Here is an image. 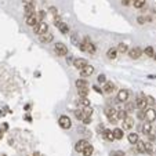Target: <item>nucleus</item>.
I'll return each mask as SVG.
<instances>
[{"label": "nucleus", "mask_w": 156, "mask_h": 156, "mask_svg": "<svg viewBox=\"0 0 156 156\" xmlns=\"http://www.w3.org/2000/svg\"><path fill=\"white\" fill-rule=\"evenodd\" d=\"M117 51H119V53H122V54L129 53V46H127L126 43H119V46H117Z\"/></svg>", "instance_id": "22"}, {"label": "nucleus", "mask_w": 156, "mask_h": 156, "mask_svg": "<svg viewBox=\"0 0 156 156\" xmlns=\"http://www.w3.org/2000/svg\"><path fill=\"white\" fill-rule=\"evenodd\" d=\"M117 53H119V51H117V48H113V47H112V48H109V50H108L106 57H108L109 60H115V58L117 57Z\"/></svg>", "instance_id": "20"}, {"label": "nucleus", "mask_w": 156, "mask_h": 156, "mask_svg": "<svg viewBox=\"0 0 156 156\" xmlns=\"http://www.w3.org/2000/svg\"><path fill=\"white\" fill-rule=\"evenodd\" d=\"M110 155L112 156H125V152H123V151H113Z\"/></svg>", "instance_id": "42"}, {"label": "nucleus", "mask_w": 156, "mask_h": 156, "mask_svg": "<svg viewBox=\"0 0 156 156\" xmlns=\"http://www.w3.org/2000/svg\"><path fill=\"white\" fill-rule=\"evenodd\" d=\"M39 18H40V22H43L44 21V18H46V11H39Z\"/></svg>", "instance_id": "43"}, {"label": "nucleus", "mask_w": 156, "mask_h": 156, "mask_svg": "<svg viewBox=\"0 0 156 156\" xmlns=\"http://www.w3.org/2000/svg\"><path fill=\"white\" fill-rule=\"evenodd\" d=\"M137 116H138V119H141V120H145V110L141 109L138 113H137Z\"/></svg>", "instance_id": "40"}, {"label": "nucleus", "mask_w": 156, "mask_h": 156, "mask_svg": "<svg viewBox=\"0 0 156 156\" xmlns=\"http://www.w3.org/2000/svg\"><path fill=\"white\" fill-rule=\"evenodd\" d=\"M93 152H94V148H93V145H88L83 152H82V155L83 156H91L93 155Z\"/></svg>", "instance_id": "27"}, {"label": "nucleus", "mask_w": 156, "mask_h": 156, "mask_svg": "<svg viewBox=\"0 0 156 156\" xmlns=\"http://www.w3.org/2000/svg\"><path fill=\"white\" fill-rule=\"evenodd\" d=\"M35 11H36V8H35V3H33V4H25V6H23V13H25V17L35 14Z\"/></svg>", "instance_id": "14"}, {"label": "nucleus", "mask_w": 156, "mask_h": 156, "mask_svg": "<svg viewBox=\"0 0 156 156\" xmlns=\"http://www.w3.org/2000/svg\"><path fill=\"white\" fill-rule=\"evenodd\" d=\"M79 104H80L83 108H84V106H90V100H87V97H80Z\"/></svg>", "instance_id": "30"}, {"label": "nucleus", "mask_w": 156, "mask_h": 156, "mask_svg": "<svg viewBox=\"0 0 156 156\" xmlns=\"http://www.w3.org/2000/svg\"><path fill=\"white\" fill-rule=\"evenodd\" d=\"M87 53H90V54H94V53H95V46H94L93 43H90V44L87 46Z\"/></svg>", "instance_id": "36"}, {"label": "nucleus", "mask_w": 156, "mask_h": 156, "mask_svg": "<svg viewBox=\"0 0 156 156\" xmlns=\"http://www.w3.org/2000/svg\"><path fill=\"white\" fill-rule=\"evenodd\" d=\"M135 105H137L138 109H147V106H148V100H147V97H145V95H140V97L135 100Z\"/></svg>", "instance_id": "4"}, {"label": "nucleus", "mask_w": 156, "mask_h": 156, "mask_svg": "<svg viewBox=\"0 0 156 156\" xmlns=\"http://www.w3.org/2000/svg\"><path fill=\"white\" fill-rule=\"evenodd\" d=\"M135 106H137V105H135L134 102H127L126 106H125V109H126V112H133Z\"/></svg>", "instance_id": "34"}, {"label": "nucleus", "mask_w": 156, "mask_h": 156, "mask_svg": "<svg viewBox=\"0 0 156 156\" xmlns=\"http://www.w3.org/2000/svg\"><path fill=\"white\" fill-rule=\"evenodd\" d=\"M117 119L119 120H125L126 117H127V112H126V109H119L117 110Z\"/></svg>", "instance_id": "26"}, {"label": "nucleus", "mask_w": 156, "mask_h": 156, "mask_svg": "<svg viewBox=\"0 0 156 156\" xmlns=\"http://www.w3.org/2000/svg\"><path fill=\"white\" fill-rule=\"evenodd\" d=\"M48 11H50V13H51L54 17L58 15V8H57V7H50V8H48Z\"/></svg>", "instance_id": "41"}, {"label": "nucleus", "mask_w": 156, "mask_h": 156, "mask_svg": "<svg viewBox=\"0 0 156 156\" xmlns=\"http://www.w3.org/2000/svg\"><path fill=\"white\" fill-rule=\"evenodd\" d=\"M57 28L60 29V32H61L62 35H68V33H69V32H70L69 26H68V23L62 22V21H61V22H60V23H58V25H57Z\"/></svg>", "instance_id": "16"}, {"label": "nucleus", "mask_w": 156, "mask_h": 156, "mask_svg": "<svg viewBox=\"0 0 156 156\" xmlns=\"http://www.w3.org/2000/svg\"><path fill=\"white\" fill-rule=\"evenodd\" d=\"M148 79H156V76H155V75H149Z\"/></svg>", "instance_id": "48"}, {"label": "nucleus", "mask_w": 156, "mask_h": 156, "mask_svg": "<svg viewBox=\"0 0 156 156\" xmlns=\"http://www.w3.org/2000/svg\"><path fill=\"white\" fill-rule=\"evenodd\" d=\"M133 6L135 8H142L145 6V0H133Z\"/></svg>", "instance_id": "31"}, {"label": "nucleus", "mask_w": 156, "mask_h": 156, "mask_svg": "<svg viewBox=\"0 0 156 156\" xmlns=\"http://www.w3.org/2000/svg\"><path fill=\"white\" fill-rule=\"evenodd\" d=\"M58 125L61 126L64 130H69L72 127V122H70V119L68 116H61L60 120H58Z\"/></svg>", "instance_id": "5"}, {"label": "nucleus", "mask_w": 156, "mask_h": 156, "mask_svg": "<svg viewBox=\"0 0 156 156\" xmlns=\"http://www.w3.org/2000/svg\"><path fill=\"white\" fill-rule=\"evenodd\" d=\"M93 90L95 91V93H100V94H102L104 91H102V88H100L98 86H93Z\"/></svg>", "instance_id": "46"}, {"label": "nucleus", "mask_w": 156, "mask_h": 156, "mask_svg": "<svg viewBox=\"0 0 156 156\" xmlns=\"http://www.w3.org/2000/svg\"><path fill=\"white\" fill-rule=\"evenodd\" d=\"M25 22H26V25H29V26H36L39 23V18H37L36 14H32V15H28L25 18Z\"/></svg>", "instance_id": "9"}, {"label": "nucleus", "mask_w": 156, "mask_h": 156, "mask_svg": "<svg viewBox=\"0 0 156 156\" xmlns=\"http://www.w3.org/2000/svg\"><path fill=\"white\" fill-rule=\"evenodd\" d=\"M123 130L122 129H115L113 130V137H115V140H122L123 138Z\"/></svg>", "instance_id": "23"}, {"label": "nucleus", "mask_w": 156, "mask_h": 156, "mask_svg": "<svg viewBox=\"0 0 156 156\" xmlns=\"http://www.w3.org/2000/svg\"><path fill=\"white\" fill-rule=\"evenodd\" d=\"M138 134L137 133H131V134H129V142L130 144H137L138 142Z\"/></svg>", "instance_id": "25"}, {"label": "nucleus", "mask_w": 156, "mask_h": 156, "mask_svg": "<svg viewBox=\"0 0 156 156\" xmlns=\"http://www.w3.org/2000/svg\"><path fill=\"white\" fill-rule=\"evenodd\" d=\"M141 55H142V50L140 47H133L131 50H129V57L131 60H138Z\"/></svg>", "instance_id": "7"}, {"label": "nucleus", "mask_w": 156, "mask_h": 156, "mask_svg": "<svg viewBox=\"0 0 156 156\" xmlns=\"http://www.w3.org/2000/svg\"><path fill=\"white\" fill-rule=\"evenodd\" d=\"M102 135H104V138H106L108 141H113V140H115V137H113V131H110V130H104Z\"/></svg>", "instance_id": "21"}, {"label": "nucleus", "mask_w": 156, "mask_h": 156, "mask_svg": "<svg viewBox=\"0 0 156 156\" xmlns=\"http://www.w3.org/2000/svg\"><path fill=\"white\" fill-rule=\"evenodd\" d=\"M88 145H90V142H88L87 140H80V141L76 142V145H75V151L79 152V153H82V152H83V151H84Z\"/></svg>", "instance_id": "6"}, {"label": "nucleus", "mask_w": 156, "mask_h": 156, "mask_svg": "<svg viewBox=\"0 0 156 156\" xmlns=\"http://www.w3.org/2000/svg\"><path fill=\"white\" fill-rule=\"evenodd\" d=\"M144 53H145V55H148V57H153L155 55V50H153L152 46H148V47H145Z\"/></svg>", "instance_id": "28"}, {"label": "nucleus", "mask_w": 156, "mask_h": 156, "mask_svg": "<svg viewBox=\"0 0 156 156\" xmlns=\"http://www.w3.org/2000/svg\"><path fill=\"white\" fill-rule=\"evenodd\" d=\"M122 4L123 6H130V4H133V0H122Z\"/></svg>", "instance_id": "45"}, {"label": "nucleus", "mask_w": 156, "mask_h": 156, "mask_svg": "<svg viewBox=\"0 0 156 156\" xmlns=\"http://www.w3.org/2000/svg\"><path fill=\"white\" fill-rule=\"evenodd\" d=\"M129 100V91L127 90H120L117 93V101L119 102H127Z\"/></svg>", "instance_id": "13"}, {"label": "nucleus", "mask_w": 156, "mask_h": 156, "mask_svg": "<svg viewBox=\"0 0 156 156\" xmlns=\"http://www.w3.org/2000/svg\"><path fill=\"white\" fill-rule=\"evenodd\" d=\"M93 73H94V66H93V65H87V66H84L83 69L80 70V75H82L83 78L91 76Z\"/></svg>", "instance_id": "11"}, {"label": "nucleus", "mask_w": 156, "mask_h": 156, "mask_svg": "<svg viewBox=\"0 0 156 156\" xmlns=\"http://www.w3.org/2000/svg\"><path fill=\"white\" fill-rule=\"evenodd\" d=\"M152 151H153V145H152L151 142H145V152H149V153H151Z\"/></svg>", "instance_id": "37"}, {"label": "nucleus", "mask_w": 156, "mask_h": 156, "mask_svg": "<svg viewBox=\"0 0 156 156\" xmlns=\"http://www.w3.org/2000/svg\"><path fill=\"white\" fill-rule=\"evenodd\" d=\"M98 83L105 84V83H106V76H105V75H100V76H98Z\"/></svg>", "instance_id": "38"}, {"label": "nucleus", "mask_w": 156, "mask_h": 156, "mask_svg": "<svg viewBox=\"0 0 156 156\" xmlns=\"http://www.w3.org/2000/svg\"><path fill=\"white\" fill-rule=\"evenodd\" d=\"M152 123H149V122H147V123H144L142 125V131H144V134H147L148 135L149 133H151V127H152Z\"/></svg>", "instance_id": "29"}, {"label": "nucleus", "mask_w": 156, "mask_h": 156, "mask_svg": "<svg viewBox=\"0 0 156 156\" xmlns=\"http://www.w3.org/2000/svg\"><path fill=\"white\" fill-rule=\"evenodd\" d=\"M1 137H3V131L0 130V138H1Z\"/></svg>", "instance_id": "49"}, {"label": "nucleus", "mask_w": 156, "mask_h": 156, "mask_svg": "<svg viewBox=\"0 0 156 156\" xmlns=\"http://www.w3.org/2000/svg\"><path fill=\"white\" fill-rule=\"evenodd\" d=\"M135 145H137V151H138L140 153H145V141L138 140V142H137Z\"/></svg>", "instance_id": "24"}, {"label": "nucleus", "mask_w": 156, "mask_h": 156, "mask_svg": "<svg viewBox=\"0 0 156 156\" xmlns=\"http://www.w3.org/2000/svg\"><path fill=\"white\" fill-rule=\"evenodd\" d=\"M54 53L57 54V57H66L68 55V47L64 43H57L54 46Z\"/></svg>", "instance_id": "1"}, {"label": "nucleus", "mask_w": 156, "mask_h": 156, "mask_svg": "<svg viewBox=\"0 0 156 156\" xmlns=\"http://www.w3.org/2000/svg\"><path fill=\"white\" fill-rule=\"evenodd\" d=\"M113 90H115V84H113L112 82H106V83L104 84V87H102V91L105 94H112Z\"/></svg>", "instance_id": "15"}, {"label": "nucleus", "mask_w": 156, "mask_h": 156, "mask_svg": "<svg viewBox=\"0 0 156 156\" xmlns=\"http://www.w3.org/2000/svg\"><path fill=\"white\" fill-rule=\"evenodd\" d=\"M75 84L78 88H88V83H87L84 79H78L76 82H75Z\"/></svg>", "instance_id": "19"}, {"label": "nucleus", "mask_w": 156, "mask_h": 156, "mask_svg": "<svg viewBox=\"0 0 156 156\" xmlns=\"http://www.w3.org/2000/svg\"><path fill=\"white\" fill-rule=\"evenodd\" d=\"M133 126H134L133 117L127 116L125 120H123V130H131V129H133Z\"/></svg>", "instance_id": "12"}, {"label": "nucleus", "mask_w": 156, "mask_h": 156, "mask_svg": "<svg viewBox=\"0 0 156 156\" xmlns=\"http://www.w3.org/2000/svg\"><path fill=\"white\" fill-rule=\"evenodd\" d=\"M83 113H84V116L91 117V115H93V108L91 106H84L83 108Z\"/></svg>", "instance_id": "35"}, {"label": "nucleus", "mask_w": 156, "mask_h": 156, "mask_svg": "<svg viewBox=\"0 0 156 156\" xmlns=\"http://www.w3.org/2000/svg\"><path fill=\"white\" fill-rule=\"evenodd\" d=\"M88 91H90V88H78L79 97H87V95H88Z\"/></svg>", "instance_id": "33"}, {"label": "nucleus", "mask_w": 156, "mask_h": 156, "mask_svg": "<svg viewBox=\"0 0 156 156\" xmlns=\"http://www.w3.org/2000/svg\"><path fill=\"white\" fill-rule=\"evenodd\" d=\"M48 32V25H47L46 21H43V22H39L36 26H33V33H36V35H44Z\"/></svg>", "instance_id": "2"}, {"label": "nucleus", "mask_w": 156, "mask_h": 156, "mask_svg": "<svg viewBox=\"0 0 156 156\" xmlns=\"http://www.w3.org/2000/svg\"><path fill=\"white\" fill-rule=\"evenodd\" d=\"M22 3H23V6L25 4H33V0H22Z\"/></svg>", "instance_id": "47"}, {"label": "nucleus", "mask_w": 156, "mask_h": 156, "mask_svg": "<svg viewBox=\"0 0 156 156\" xmlns=\"http://www.w3.org/2000/svg\"><path fill=\"white\" fill-rule=\"evenodd\" d=\"M145 120L149 122V123L155 122L156 120V109H153V108H147V109H145Z\"/></svg>", "instance_id": "3"}, {"label": "nucleus", "mask_w": 156, "mask_h": 156, "mask_svg": "<svg viewBox=\"0 0 156 156\" xmlns=\"http://www.w3.org/2000/svg\"><path fill=\"white\" fill-rule=\"evenodd\" d=\"M105 115L108 116V119H110V117H117V110L113 108V106H106L105 108Z\"/></svg>", "instance_id": "17"}, {"label": "nucleus", "mask_w": 156, "mask_h": 156, "mask_svg": "<svg viewBox=\"0 0 156 156\" xmlns=\"http://www.w3.org/2000/svg\"><path fill=\"white\" fill-rule=\"evenodd\" d=\"M137 21H138L140 25H144V23L147 22V18H145V17H138V18H137Z\"/></svg>", "instance_id": "44"}, {"label": "nucleus", "mask_w": 156, "mask_h": 156, "mask_svg": "<svg viewBox=\"0 0 156 156\" xmlns=\"http://www.w3.org/2000/svg\"><path fill=\"white\" fill-rule=\"evenodd\" d=\"M73 113H75V116H76V119L78 120H83V117H84V113H83V109L82 110H79V109H76V110H73Z\"/></svg>", "instance_id": "32"}, {"label": "nucleus", "mask_w": 156, "mask_h": 156, "mask_svg": "<svg viewBox=\"0 0 156 156\" xmlns=\"http://www.w3.org/2000/svg\"><path fill=\"white\" fill-rule=\"evenodd\" d=\"M87 65H88V62H87V60H84V58H76V60H73V66L79 70H82Z\"/></svg>", "instance_id": "8"}, {"label": "nucleus", "mask_w": 156, "mask_h": 156, "mask_svg": "<svg viewBox=\"0 0 156 156\" xmlns=\"http://www.w3.org/2000/svg\"><path fill=\"white\" fill-rule=\"evenodd\" d=\"M39 39H40V42H42L43 44H47V43H51V42H53L54 35H53V33H50V32H47V33H44V35H40Z\"/></svg>", "instance_id": "10"}, {"label": "nucleus", "mask_w": 156, "mask_h": 156, "mask_svg": "<svg viewBox=\"0 0 156 156\" xmlns=\"http://www.w3.org/2000/svg\"><path fill=\"white\" fill-rule=\"evenodd\" d=\"M80 42H82V40L79 39V33H76V32L70 33V43H72L73 46L79 47V44H80Z\"/></svg>", "instance_id": "18"}, {"label": "nucleus", "mask_w": 156, "mask_h": 156, "mask_svg": "<svg viewBox=\"0 0 156 156\" xmlns=\"http://www.w3.org/2000/svg\"><path fill=\"white\" fill-rule=\"evenodd\" d=\"M82 122H83V125H84V126H88L90 123H91V117L84 116V117H83V120H82Z\"/></svg>", "instance_id": "39"}]
</instances>
